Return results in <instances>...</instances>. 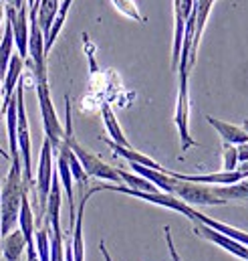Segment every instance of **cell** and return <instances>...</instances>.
<instances>
[{"label":"cell","instance_id":"6da1fadb","mask_svg":"<svg viewBox=\"0 0 248 261\" xmlns=\"http://www.w3.org/2000/svg\"><path fill=\"white\" fill-rule=\"evenodd\" d=\"M24 193L26 185L22 180V164L20 160H12L0 189V237H6L18 225V211Z\"/></svg>","mask_w":248,"mask_h":261},{"label":"cell","instance_id":"1f68e13d","mask_svg":"<svg viewBox=\"0 0 248 261\" xmlns=\"http://www.w3.org/2000/svg\"><path fill=\"white\" fill-rule=\"evenodd\" d=\"M2 18H4V6H2V2H0V24H2Z\"/></svg>","mask_w":248,"mask_h":261},{"label":"cell","instance_id":"4fadbf2b","mask_svg":"<svg viewBox=\"0 0 248 261\" xmlns=\"http://www.w3.org/2000/svg\"><path fill=\"white\" fill-rule=\"evenodd\" d=\"M107 142V146L113 150V154L115 156H121L123 160H127L129 164H139V166H145V168H151V170H160V172H166L168 168H164L160 162H156L153 158H149V156H145V154H141V152H137L135 148H123V146H117V144H113L111 140H105Z\"/></svg>","mask_w":248,"mask_h":261},{"label":"cell","instance_id":"484cf974","mask_svg":"<svg viewBox=\"0 0 248 261\" xmlns=\"http://www.w3.org/2000/svg\"><path fill=\"white\" fill-rule=\"evenodd\" d=\"M238 166V154H236V146L222 142V170L232 172Z\"/></svg>","mask_w":248,"mask_h":261},{"label":"cell","instance_id":"d6a6232c","mask_svg":"<svg viewBox=\"0 0 248 261\" xmlns=\"http://www.w3.org/2000/svg\"><path fill=\"white\" fill-rule=\"evenodd\" d=\"M0 156H2V158H6V160H8V158H10V154H8V152H4V150H2V148H0Z\"/></svg>","mask_w":248,"mask_h":261},{"label":"cell","instance_id":"5bb4252c","mask_svg":"<svg viewBox=\"0 0 248 261\" xmlns=\"http://www.w3.org/2000/svg\"><path fill=\"white\" fill-rule=\"evenodd\" d=\"M24 249H26V241H24L20 229H14V231H10L6 237L0 239L2 261H20Z\"/></svg>","mask_w":248,"mask_h":261},{"label":"cell","instance_id":"836d02e7","mask_svg":"<svg viewBox=\"0 0 248 261\" xmlns=\"http://www.w3.org/2000/svg\"><path fill=\"white\" fill-rule=\"evenodd\" d=\"M242 128H244V132H246V136H248V120H244V122H242Z\"/></svg>","mask_w":248,"mask_h":261},{"label":"cell","instance_id":"7a4b0ae2","mask_svg":"<svg viewBox=\"0 0 248 261\" xmlns=\"http://www.w3.org/2000/svg\"><path fill=\"white\" fill-rule=\"evenodd\" d=\"M65 112H67V120H65V134H63V142L67 144V148L75 154V158L79 160V164L83 166L85 174L87 176H93V178H101V180H107L111 185H121V178H119V172L117 168L109 166L107 162H103L97 154L89 152L85 146H81L75 138V132H73V120H71V103H69V97H65Z\"/></svg>","mask_w":248,"mask_h":261},{"label":"cell","instance_id":"277c9868","mask_svg":"<svg viewBox=\"0 0 248 261\" xmlns=\"http://www.w3.org/2000/svg\"><path fill=\"white\" fill-rule=\"evenodd\" d=\"M35 79H37V97H39V108H41V118H43V128H45V138L51 142L53 152L61 146L63 142V130L61 122L57 118L53 99H51V89H49V77H47V69L43 71H33Z\"/></svg>","mask_w":248,"mask_h":261},{"label":"cell","instance_id":"d590c367","mask_svg":"<svg viewBox=\"0 0 248 261\" xmlns=\"http://www.w3.org/2000/svg\"><path fill=\"white\" fill-rule=\"evenodd\" d=\"M0 239H2V237H0Z\"/></svg>","mask_w":248,"mask_h":261},{"label":"cell","instance_id":"e575fe53","mask_svg":"<svg viewBox=\"0 0 248 261\" xmlns=\"http://www.w3.org/2000/svg\"><path fill=\"white\" fill-rule=\"evenodd\" d=\"M26 4H28V8H30V6L35 4V0H26Z\"/></svg>","mask_w":248,"mask_h":261},{"label":"cell","instance_id":"7402d4cb","mask_svg":"<svg viewBox=\"0 0 248 261\" xmlns=\"http://www.w3.org/2000/svg\"><path fill=\"white\" fill-rule=\"evenodd\" d=\"M214 193L224 198L226 202L230 200H248V180H240L230 187H214Z\"/></svg>","mask_w":248,"mask_h":261},{"label":"cell","instance_id":"ffe728a7","mask_svg":"<svg viewBox=\"0 0 248 261\" xmlns=\"http://www.w3.org/2000/svg\"><path fill=\"white\" fill-rule=\"evenodd\" d=\"M35 251L39 255V261H51V227L49 223H45L43 229L35 231Z\"/></svg>","mask_w":248,"mask_h":261},{"label":"cell","instance_id":"e0dca14e","mask_svg":"<svg viewBox=\"0 0 248 261\" xmlns=\"http://www.w3.org/2000/svg\"><path fill=\"white\" fill-rule=\"evenodd\" d=\"M101 118H103L105 130H107V134H109L107 140H111V142L117 144V146L131 148V144H129V140L125 138L123 130H121V126H119V122H117V118H115V114H113V110H111L109 103H103V106H101Z\"/></svg>","mask_w":248,"mask_h":261},{"label":"cell","instance_id":"d4e9b609","mask_svg":"<svg viewBox=\"0 0 248 261\" xmlns=\"http://www.w3.org/2000/svg\"><path fill=\"white\" fill-rule=\"evenodd\" d=\"M111 2H113L115 10L121 12L123 16L131 18V20H137V22H145V18H143V14L139 12L135 0H111Z\"/></svg>","mask_w":248,"mask_h":261},{"label":"cell","instance_id":"9a60e30c","mask_svg":"<svg viewBox=\"0 0 248 261\" xmlns=\"http://www.w3.org/2000/svg\"><path fill=\"white\" fill-rule=\"evenodd\" d=\"M196 223H200V225H206V227H210V229H214V231H218L220 235H226V237H230V239H234V241H238V243H242V245H246L248 247V233L246 231H240V229H236V227H230V225H226V223H220V221H216V219H210V217H206L204 213H196V219H194V225Z\"/></svg>","mask_w":248,"mask_h":261},{"label":"cell","instance_id":"ba28073f","mask_svg":"<svg viewBox=\"0 0 248 261\" xmlns=\"http://www.w3.org/2000/svg\"><path fill=\"white\" fill-rule=\"evenodd\" d=\"M53 154H55L53 152V146L45 138L43 148H41V156H39V168H37V193H39V204H41L43 211L47 206V196H49L51 182H53V174H55Z\"/></svg>","mask_w":248,"mask_h":261},{"label":"cell","instance_id":"52a82bcc","mask_svg":"<svg viewBox=\"0 0 248 261\" xmlns=\"http://www.w3.org/2000/svg\"><path fill=\"white\" fill-rule=\"evenodd\" d=\"M4 12L12 27V39H14L18 57L24 61L28 57V4H24L20 10H16L12 4H6Z\"/></svg>","mask_w":248,"mask_h":261},{"label":"cell","instance_id":"4316f807","mask_svg":"<svg viewBox=\"0 0 248 261\" xmlns=\"http://www.w3.org/2000/svg\"><path fill=\"white\" fill-rule=\"evenodd\" d=\"M51 261H65L63 251V229L51 231Z\"/></svg>","mask_w":248,"mask_h":261},{"label":"cell","instance_id":"4dcf8cb0","mask_svg":"<svg viewBox=\"0 0 248 261\" xmlns=\"http://www.w3.org/2000/svg\"><path fill=\"white\" fill-rule=\"evenodd\" d=\"M2 114L4 110H2V81H0V120H2Z\"/></svg>","mask_w":248,"mask_h":261},{"label":"cell","instance_id":"44dd1931","mask_svg":"<svg viewBox=\"0 0 248 261\" xmlns=\"http://www.w3.org/2000/svg\"><path fill=\"white\" fill-rule=\"evenodd\" d=\"M12 51H14V39H12V27L10 22L6 20V29H4V37L0 41V81L6 73V67H8V61L12 57Z\"/></svg>","mask_w":248,"mask_h":261},{"label":"cell","instance_id":"30bf717a","mask_svg":"<svg viewBox=\"0 0 248 261\" xmlns=\"http://www.w3.org/2000/svg\"><path fill=\"white\" fill-rule=\"evenodd\" d=\"M196 229H198V233H200L204 239L212 241L214 245L222 247L224 251L232 253V255H234V257H238V259L248 261V247L246 245H242V243H238V241H234V239H230V237H226V235H220L218 231H214V229H210V227H206V225H200V223H196Z\"/></svg>","mask_w":248,"mask_h":261},{"label":"cell","instance_id":"603a6c76","mask_svg":"<svg viewBox=\"0 0 248 261\" xmlns=\"http://www.w3.org/2000/svg\"><path fill=\"white\" fill-rule=\"evenodd\" d=\"M59 148H61L63 152H65V156H67V162H69V168H71L73 180H77L81 187H85V185H87V180H89V176L85 174V170H83V166L79 164V160L75 158V154L67 148V144H65V142H61V146H59ZM59 148H57V150H59ZM57 150H55V152H57Z\"/></svg>","mask_w":248,"mask_h":261},{"label":"cell","instance_id":"ac0fdd59","mask_svg":"<svg viewBox=\"0 0 248 261\" xmlns=\"http://www.w3.org/2000/svg\"><path fill=\"white\" fill-rule=\"evenodd\" d=\"M18 229L26 241V245L33 243L35 239V215H33V206L28 202V195L24 193L22 195V200H20V211H18Z\"/></svg>","mask_w":248,"mask_h":261},{"label":"cell","instance_id":"8fae6325","mask_svg":"<svg viewBox=\"0 0 248 261\" xmlns=\"http://www.w3.org/2000/svg\"><path fill=\"white\" fill-rule=\"evenodd\" d=\"M206 122L218 132V136L222 138V142L226 144H232V146H242L248 144V136L242 126H236V124H230V122H224V120H218L214 116H206Z\"/></svg>","mask_w":248,"mask_h":261},{"label":"cell","instance_id":"7c38bea8","mask_svg":"<svg viewBox=\"0 0 248 261\" xmlns=\"http://www.w3.org/2000/svg\"><path fill=\"white\" fill-rule=\"evenodd\" d=\"M22 69H24V61L18 57V53H12L8 67H6V73L2 77V103L14 95V89L20 81V75H22Z\"/></svg>","mask_w":248,"mask_h":261},{"label":"cell","instance_id":"83f0119b","mask_svg":"<svg viewBox=\"0 0 248 261\" xmlns=\"http://www.w3.org/2000/svg\"><path fill=\"white\" fill-rule=\"evenodd\" d=\"M164 233H166V243H168V249H170V255H172V259H174V261H182V257L178 255V249H176V245H174V239H172V231H170V227H164Z\"/></svg>","mask_w":248,"mask_h":261},{"label":"cell","instance_id":"f546056e","mask_svg":"<svg viewBox=\"0 0 248 261\" xmlns=\"http://www.w3.org/2000/svg\"><path fill=\"white\" fill-rule=\"evenodd\" d=\"M99 251H101V255H103V259H105V261H113V257H111V253L107 251V247H105V243H103V241L99 243Z\"/></svg>","mask_w":248,"mask_h":261},{"label":"cell","instance_id":"2e32d148","mask_svg":"<svg viewBox=\"0 0 248 261\" xmlns=\"http://www.w3.org/2000/svg\"><path fill=\"white\" fill-rule=\"evenodd\" d=\"M61 6V0H37L30 10H37V22H39V29L43 33V37H47L55 16H57V10Z\"/></svg>","mask_w":248,"mask_h":261},{"label":"cell","instance_id":"d6986e66","mask_svg":"<svg viewBox=\"0 0 248 261\" xmlns=\"http://www.w3.org/2000/svg\"><path fill=\"white\" fill-rule=\"evenodd\" d=\"M71 4H73V0H61V6H59V10H57V16H55V20H53V24H51V29H49V33H47V37H45V55L51 53V49H53V45H55L59 33L63 31L65 20H67V14H69V10H71Z\"/></svg>","mask_w":248,"mask_h":261},{"label":"cell","instance_id":"5b68a950","mask_svg":"<svg viewBox=\"0 0 248 261\" xmlns=\"http://www.w3.org/2000/svg\"><path fill=\"white\" fill-rule=\"evenodd\" d=\"M16 142H18V154L22 164V180L26 187L33 185V158H30V134H28V118L24 110V81L20 79L16 89Z\"/></svg>","mask_w":248,"mask_h":261},{"label":"cell","instance_id":"3957f363","mask_svg":"<svg viewBox=\"0 0 248 261\" xmlns=\"http://www.w3.org/2000/svg\"><path fill=\"white\" fill-rule=\"evenodd\" d=\"M178 99H176V128H178V138L182 152H188L190 148L196 146V140L190 134V69H188V59L180 57L178 63Z\"/></svg>","mask_w":248,"mask_h":261},{"label":"cell","instance_id":"8992f818","mask_svg":"<svg viewBox=\"0 0 248 261\" xmlns=\"http://www.w3.org/2000/svg\"><path fill=\"white\" fill-rule=\"evenodd\" d=\"M172 174V170H170ZM172 196L184 200L190 206L196 204H210V206H220V204H228L224 198L214 193V187H206V185H196V182H186V180H178L174 176V187H172Z\"/></svg>","mask_w":248,"mask_h":261},{"label":"cell","instance_id":"cb8c5ba5","mask_svg":"<svg viewBox=\"0 0 248 261\" xmlns=\"http://www.w3.org/2000/svg\"><path fill=\"white\" fill-rule=\"evenodd\" d=\"M117 172H119L121 185L129 187V189H135V191H145V193H156V191H158V189H156L151 182H147L145 178H141V176H137V174L125 172V170H121V168H117Z\"/></svg>","mask_w":248,"mask_h":261},{"label":"cell","instance_id":"f1b7e54d","mask_svg":"<svg viewBox=\"0 0 248 261\" xmlns=\"http://www.w3.org/2000/svg\"><path fill=\"white\" fill-rule=\"evenodd\" d=\"M26 261H39V255L35 251V243L26 245Z\"/></svg>","mask_w":248,"mask_h":261},{"label":"cell","instance_id":"9c48e42d","mask_svg":"<svg viewBox=\"0 0 248 261\" xmlns=\"http://www.w3.org/2000/svg\"><path fill=\"white\" fill-rule=\"evenodd\" d=\"M192 8H194V0H174V47H172V69L174 71H178L186 22L192 14Z\"/></svg>","mask_w":248,"mask_h":261}]
</instances>
